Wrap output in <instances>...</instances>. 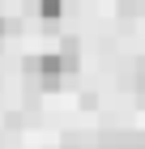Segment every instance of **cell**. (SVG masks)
Listing matches in <instances>:
<instances>
[{"instance_id":"6da1fadb","label":"cell","mask_w":145,"mask_h":149,"mask_svg":"<svg viewBox=\"0 0 145 149\" xmlns=\"http://www.w3.org/2000/svg\"><path fill=\"white\" fill-rule=\"evenodd\" d=\"M26 72H30L43 90H60V77H64L60 56H34V60H26Z\"/></svg>"},{"instance_id":"7a4b0ae2","label":"cell","mask_w":145,"mask_h":149,"mask_svg":"<svg viewBox=\"0 0 145 149\" xmlns=\"http://www.w3.org/2000/svg\"><path fill=\"white\" fill-rule=\"evenodd\" d=\"M77 64H81V43L77 38H64V43H60V68L77 72Z\"/></svg>"},{"instance_id":"3957f363","label":"cell","mask_w":145,"mask_h":149,"mask_svg":"<svg viewBox=\"0 0 145 149\" xmlns=\"http://www.w3.org/2000/svg\"><path fill=\"white\" fill-rule=\"evenodd\" d=\"M60 13H64V0H39V17L43 22H60Z\"/></svg>"},{"instance_id":"277c9868","label":"cell","mask_w":145,"mask_h":149,"mask_svg":"<svg viewBox=\"0 0 145 149\" xmlns=\"http://www.w3.org/2000/svg\"><path fill=\"white\" fill-rule=\"evenodd\" d=\"M4 34H9V22H4V17H0V38H4Z\"/></svg>"}]
</instances>
